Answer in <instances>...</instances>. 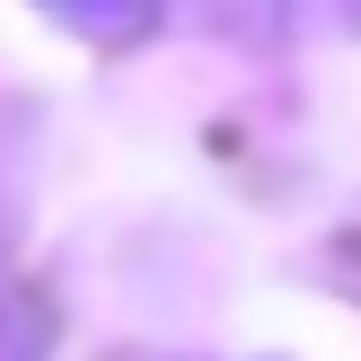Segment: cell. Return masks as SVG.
Wrapping results in <instances>:
<instances>
[{
	"label": "cell",
	"instance_id": "obj_1",
	"mask_svg": "<svg viewBox=\"0 0 361 361\" xmlns=\"http://www.w3.org/2000/svg\"><path fill=\"white\" fill-rule=\"evenodd\" d=\"M62 27H80L88 44H141L159 27V0H44Z\"/></svg>",
	"mask_w": 361,
	"mask_h": 361
}]
</instances>
